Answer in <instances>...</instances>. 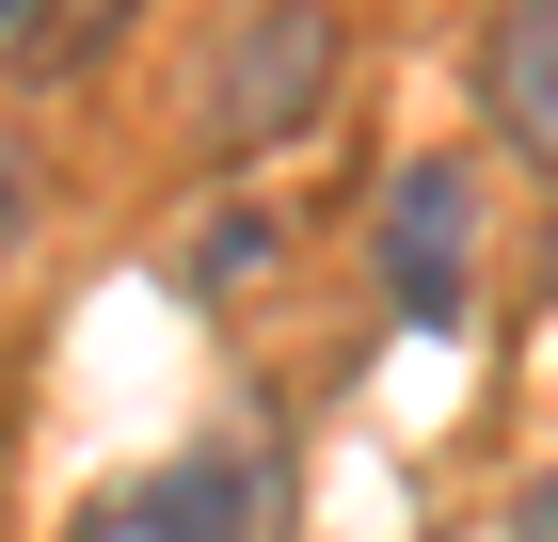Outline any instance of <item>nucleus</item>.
Returning a JSON list of instances; mask_svg holds the SVG:
<instances>
[{
  "label": "nucleus",
  "instance_id": "obj_1",
  "mask_svg": "<svg viewBox=\"0 0 558 542\" xmlns=\"http://www.w3.org/2000/svg\"><path fill=\"white\" fill-rule=\"evenodd\" d=\"M319 96H336V16H319V0H256V16L223 33V64H208V96H192V128H208L223 160H256V144H288Z\"/></svg>",
  "mask_w": 558,
  "mask_h": 542
},
{
  "label": "nucleus",
  "instance_id": "obj_2",
  "mask_svg": "<svg viewBox=\"0 0 558 542\" xmlns=\"http://www.w3.org/2000/svg\"><path fill=\"white\" fill-rule=\"evenodd\" d=\"M384 272H399L415 320H463V272H478V192H463V160H399V192H384Z\"/></svg>",
  "mask_w": 558,
  "mask_h": 542
},
{
  "label": "nucleus",
  "instance_id": "obj_3",
  "mask_svg": "<svg viewBox=\"0 0 558 542\" xmlns=\"http://www.w3.org/2000/svg\"><path fill=\"white\" fill-rule=\"evenodd\" d=\"M240 527H256V479L208 447V462H160V479H112L64 542H240Z\"/></svg>",
  "mask_w": 558,
  "mask_h": 542
},
{
  "label": "nucleus",
  "instance_id": "obj_4",
  "mask_svg": "<svg viewBox=\"0 0 558 542\" xmlns=\"http://www.w3.org/2000/svg\"><path fill=\"white\" fill-rule=\"evenodd\" d=\"M495 128L526 160H558V0H511L495 16Z\"/></svg>",
  "mask_w": 558,
  "mask_h": 542
},
{
  "label": "nucleus",
  "instance_id": "obj_5",
  "mask_svg": "<svg viewBox=\"0 0 558 542\" xmlns=\"http://www.w3.org/2000/svg\"><path fill=\"white\" fill-rule=\"evenodd\" d=\"M16 224H33V160L0 144V255H16Z\"/></svg>",
  "mask_w": 558,
  "mask_h": 542
},
{
  "label": "nucleus",
  "instance_id": "obj_6",
  "mask_svg": "<svg viewBox=\"0 0 558 542\" xmlns=\"http://www.w3.org/2000/svg\"><path fill=\"white\" fill-rule=\"evenodd\" d=\"M526 542H558V479H543V495H526Z\"/></svg>",
  "mask_w": 558,
  "mask_h": 542
},
{
  "label": "nucleus",
  "instance_id": "obj_7",
  "mask_svg": "<svg viewBox=\"0 0 558 542\" xmlns=\"http://www.w3.org/2000/svg\"><path fill=\"white\" fill-rule=\"evenodd\" d=\"M0 16H16V0H0Z\"/></svg>",
  "mask_w": 558,
  "mask_h": 542
}]
</instances>
